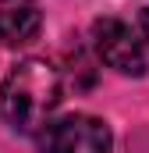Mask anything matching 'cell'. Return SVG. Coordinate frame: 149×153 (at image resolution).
Here are the masks:
<instances>
[{"label": "cell", "instance_id": "1", "mask_svg": "<svg viewBox=\"0 0 149 153\" xmlns=\"http://www.w3.org/2000/svg\"><path fill=\"white\" fill-rule=\"evenodd\" d=\"M60 100H64L60 68L43 57H25L7 71L0 85V117L21 135H36L60 107Z\"/></svg>", "mask_w": 149, "mask_h": 153}, {"label": "cell", "instance_id": "2", "mask_svg": "<svg viewBox=\"0 0 149 153\" xmlns=\"http://www.w3.org/2000/svg\"><path fill=\"white\" fill-rule=\"evenodd\" d=\"M92 50H96V57L114 68V71H121V75H146V50H142V39L131 32V25L128 22H121V18H96L92 22Z\"/></svg>", "mask_w": 149, "mask_h": 153}, {"label": "cell", "instance_id": "3", "mask_svg": "<svg viewBox=\"0 0 149 153\" xmlns=\"http://www.w3.org/2000/svg\"><path fill=\"white\" fill-rule=\"evenodd\" d=\"M39 153H110V128L92 114H71L46 128Z\"/></svg>", "mask_w": 149, "mask_h": 153}, {"label": "cell", "instance_id": "4", "mask_svg": "<svg viewBox=\"0 0 149 153\" xmlns=\"http://www.w3.org/2000/svg\"><path fill=\"white\" fill-rule=\"evenodd\" d=\"M43 29V11L36 0H0V43L25 46Z\"/></svg>", "mask_w": 149, "mask_h": 153}, {"label": "cell", "instance_id": "5", "mask_svg": "<svg viewBox=\"0 0 149 153\" xmlns=\"http://www.w3.org/2000/svg\"><path fill=\"white\" fill-rule=\"evenodd\" d=\"M139 25H142V36L149 43V7H142V18H139Z\"/></svg>", "mask_w": 149, "mask_h": 153}]
</instances>
